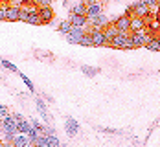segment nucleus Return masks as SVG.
Listing matches in <instances>:
<instances>
[{
	"mask_svg": "<svg viewBox=\"0 0 160 147\" xmlns=\"http://www.w3.org/2000/svg\"><path fill=\"white\" fill-rule=\"evenodd\" d=\"M132 13V17H140V18H147V15H149V7L145 6V4H142V2H138V4H134L131 9H127V17Z\"/></svg>",
	"mask_w": 160,
	"mask_h": 147,
	"instance_id": "f257e3e1",
	"label": "nucleus"
},
{
	"mask_svg": "<svg viewBox=\"0 0 160 147\" xmlns=\"http://www.w3.org/2000/svg\"><path fill=\"white\" fill-rule=\"evenodd\" d=\"M149 33L147 32H138V33H132L131 35V41H132V44H134V48H138V46H145L147 42H149Z\"/></svg>",
	"mask_w": 160,
	"mask_h": 147,
	"instance_id": "f03ea898",
	"label": "nucleus"
},
{
	"mask_svg": "<svg viewBox=\"0 0 160 147\" xmlns=\"http://www.w3.org/2000/svg\"><path fill=\"white\" fill-rule=\"evenodd\" d=\"M87 33L85 30H81V28H72V32L66 35V39H68V42H72V44H81V41H83V37H85Z\"/></svg>",
	"mask_w": 160,
	"mask_h": 147,
	"instance_id": "7ed1b4c3",
	"label": "nucleus"
},
{
	"mask_svg": "<svg viewBox=\"0 0 160 147\" xmlns=\"http://www.w3.org/2000/svg\"><path fill=\"white\" fill-rule=\"evenodd\" d=\"M103 15V7H101V4L96 2V4H88L87 6V18L88 20H94L96 17Z\"/></svg>",
	"mask_w": 160,
	"mask_h": 147,
	"instance_id": "20e7f679",
	"label": "nucleus"
},
{
	"mask_svg": "<svg viewBox=\"0 0 160 147\" xmlns=\"http://www.w3.org/2000/svg\"><path fill=\"white\" fill-rule=\"evenodd\" d=\"M145 26H147V18H140V17H131V32H132V33L144 32Z\"/></svg>",
	"mask_w": 160,
	"mask_h": 147,
	"instance_id": "39448f33",
	"label": "nucleus"
},
{
	"mask_svg": "<svg viewBox=\"0 0 160 147\" xmlns=\"http://www.w3.org/2000/svg\"><path fill=\"white\" fill-rule=\"evenodd\" d=\"M90 37H92V44L94 46H105V44H109L103 30H94V32L90 33Z\"/></svg>",
	"mask_w": 160,
	"mask_h": 147,
	"instance_id": "423d86ee",
	"label": "nucleus"
},
{
	"mask_svg": "<svg viewBox=\"0 0 160 147\" xmlns=\"http://www.w3.org/2000/svg\"><path fill=\"white\" fill-rule=\"evenodd\" d=\"M116 28H118V32L120 33H129L131 32V17H120L118 20H116Z\"/></svg>",
	"mask_w": 160,
	"mask_h": 147,
	"instance_id": "0eeeda50",
	"label": "nucleus"
},
{
	"mask_svg": "<svg viewBox=\"0 0 160 147\" xmlns=\"http://www.w3.org/2000/svg\"><path fill=\"white\" fill-rule=\"evenodd\" d=\"M129 37H131L129 33H118V35H116V39L111 42V46H112V48H120V50H122V48H123V44L127 42Z\"/></svg>",
	"mask_w": 160,
	"mask_h": 147,
	"instance_id": "6e6552de",
	"label": "nucleus"
},
{
	"mask_svg": "<svg viewBox=\"0 0 160 147\" xmlns=\"http://www.w3.org/2000/svg\"><path fill=\"white\" fill-rule=\"evenodd\" d=\"M103 33H105V37H107V42L111 44L112 41L116 39V35H118V28H116V24H111V26H105L103 28Z\"/></svg>",
	"mask_w": 160,
	"mask_h": 147,
	"instance_id": "1a4fd4ad",
	"label": "nucleus"
},
{
	"mask_svg": "<svg viewBox=\"0 0 160 147\" xmlns=\"http://www.w3.org/2000/svg\"><path fill=\"white\" fill-rule=\"evenodd\" d=\"M32 144V140L28 138V134H17L13 138V147H28Z\"/></svg>",
	"mask_w": 160,
	"mask_h": 147,
	"instance_id": "9d476101",
	"label": "nucleus"
},
{
	"mask_svg": "<svg viewBox=\"0 0 160 147\" xmlns=\"http://www.w3.org/2000/svg\"><path fill=\"white\" fill-rule=\"evenodd\" d=\"M39 15H41V22L42 24H46L50 22L52 18H53V11H52V7H39Z\"/></svg>",
	"mask_w": 160,
	"mask_h": 147,
	"instance_id": "9b49d317",
	"label": "nucleus"
},
{
	"mask_svg": "<svg viewBox=\"0 0 160 147\" xmlns=\"http://www.w3.org/2000/svg\"><path fill=\"white\" fill-rule=\"evenodd\" d=\"M18 17H20V7H8V11H6V20H9V22H15L18 20Z\"/></svg>",
	"mask_w": 160,
	"mask_h": 147,
	"instance_id": "f8f14e48",
	"label": "nucleus"
},
{
	"mask_svg": "<svg viewBox=\"0 0 160 147\" xmlns=\"http://www.w3.org/2000/svg\"><path fill=\"white\" fill-rule=\"evenodd\" d=\"M87 17L85 15H70V22H72V26H76V28H83L85 24H87Z\"/></svg>",
	"mask_w": 160,
	"mask_h": 147,
	"instance_id": "ddd939ff",
	"label": "nucleus"
},
{
	"mask_svg": "<svg viewBox=\"0 0 160 147\" xmlns=\"http://www.w3.org/2000/svg\"><path fill=\"white\" fill-rule=\"evenodd\" d=\"M28 24H33V26H39V24H42V22H41V15H39V9H32V11H30Z\"/></svg>",
	"mask_w": 160,
	"mask_h": 147,
	"instance_id": "4468645a",
	"label": "nucleus"
},
{
	"mask_svg": "<svg viewBox=\"0 0 160 147\" xmlns=\"http://www.w3.org/2000/svg\"><path fill=\"white\" fill-rule=\"evenodd\" d=\"M44 136H46L48 147H61V145H59V140H57V136H55V134H53L52 131H48L46 134H44Z\"/></svg>",
	"mask_w": 160,
	"mask_h": 147,
	"instance_id": "2eb2a0df",
	"label": "nucleus"
},
{
	"mask_svg": "<svg viewBox=\"0 0 160 147\" xmlns=\"http://www.w3.org/2000/svg\"><path fill=\"white\" fill-rule=\"evenodd\" d=\"M92 26H94V30H99L101 26H105V22H107V18H105V15H99V17H96L94 20H88Z\"/></svg>",
	"mask_w": 160,
	"mask_h": 147,
	"instance_id": "dca6fc26",
	"label": "nucleus"
},
{
	"mask_svg": "<svg viewBox=\"0 0 160 147\" xmlns=\"http://www.w3.org/2000/svg\"><path fill=\"white\" fill-rule=\"evenodd\" d=\"M66 132L68 134H76L78 132V121L76 120H72V118L66 120Z\"/></svg>",
	"mask_w": 160,
	"mask_h": 147,
	"instance_id": "f3484780",
	"label": "nucleus"
},
{
	"mask_svg": "<svg viewBox=\"0 0 160 147\" xmlns=\"http://www.w3.org/2000/svg\"><path fill=\"white\" fill-rule=\"evenodd\" d=\"M17 129H18V132H24V134H28V131L32 129V123H28L26 120H20V121L17 123Z\"/></svg>",
	"mask_w": 160,
	"mask_h": 147,
	"instance_id": "a211bd4d",
	"label": "nucleus"
},
{
	"mask_svg": "<svg viewBox=\"0 0 160 147\" xmlns=\"http://www.w3.org/2000/svg\"><path fill=\"white\" fill-rule=\"evenodd\" d=\"M72 15H85L87 17V4H78L72 7Z\"/></svg>",
	"mask_w": 160,
	"mask_h": 147,
	"instance_id": "6ab92c4d",
	"label": "nucleus"
},
{
	"mask_svg": "<svg viewBox=\"0 0 160 147\" xmlns=\"http://www.w3.org/2000/svg\"><path fill=\"white\" fill-rule=\"evenodd\" d=\"M145 48L149 51H160V44H158V39H149V42L145 44Z\"/></svg>",
	"mask_w": 160,
	"mask_h": 147,
	"instance_id": "aec40b11",
	"label": "nucleus"
},
{
	"mask_svg": "<svg viewBox=\"0 0 160 147\" xmlns=\"http://www.w3.org/2000/svg\"><path fill=\"white\" fill-rule=\"evenodd\" d=\"M72 28H74V26H72V22H70V20H66V22H61V26H59V32L64 33V35H68V33L72 32Z\"/></svg>",
	"mask_w": 160,
	"mask_h": 147,
	"instance_id": "412c9836",
	"label": "nucleus"
},
{
	"mask_svg": "<svg viewBox=\"0 0 160 147\" xmlns=\"http://www.w3.org/2000/svg\"><path fill=\"white\" fill-rule=\"evenodd\" d=\"M37 109H39V112L42 114V118H44V120H48V114H46V107H44L42 99H37Z\"/></svg>",
	"mask_w": 160,
	"mask_h": 147,
	"instance_id": "4be33fe9",
	"label": "nucleus"
},
{
	"mask_svg": "<svg viewBox=\"0 0 160 147\" xmlns=\"http://www.w3.org/2000/svg\"><path fill=\"white\" fill-rule=\"evenodd\" d=\"M30 11H32V9H20V17H18V20H22V22H28Z\"/></svg>",
	"mask_w": 160,
	"mask_h": 147,
	"instance_id": "5701e85b",
	"label": "nucleus"
},
{
	"mask_svg": "<svg viewBox=\"0 0 160 147\" xmlns=\"http://www.w3.org/2000/svg\"><path fill=\"white\" fill-rule=\"evenodd\" d=\"M81 44H83V46H94V44H92V37H90V35H85L83 41H81Z\"/></svg>",
	"mask_w": 160,
	"mask_h": 147,
	"instance_id": "b1692460",
	"label": "nucleus"
},
{
	"mask_svg": "<svg viewBox=\"0 0 160 147\" xmlns=\"http://www.w3.org/2000/svg\"><path fill=\"white\" fill-rule=\"evenodd\" d=\"M39 7H48L50 4H52V0H33Z\"/></svg>",
	"mask_w": 160,
	"mask_h": 147,
	"instance_id": "393cba45",
	"label": "nucleus"
},
{
	"mask_svg": "<svg viewBox=\"0 0 160 147\" xmlns=\"http://www.w3.org/2000/svg\"><path fill=\"white\" fill-rule=\"evenodd\" d=\"M83 72H85L87 76H94L98 70H96V68H90V66H83Z\"/></svg>",
	"mask_w": 160,
	"mask_h": 147,
	"instance_id": "a878e982",
	"label": "nucleus"
},
{
	"mask_svg": "<svg viewBox=\"0 0 160 147\" xmlns=\"http://www.w3.org/2000/svg\"><path fill=\"white\" fill-rule=\"evenodd\" d=\"M2 65L6 66V68H8V70H13V72H17V66H15V65H11V63H9V61H2Z\"/></svg>",
	"mask_w": 160,
	"mask_h": 147,
	"instance_id": "bb28decb",
	"label": "nucleus"
},
{
	"mask_svg": "<svg viewBox=\"0 0 160 147\" xmlns=\"http://www.w3.org/2000/svg\"><path fill=\"white\" fill-rule=\"evenodd\" d=\"M160 0H142V4H145L147 7H151V6H157Z\"/></svg>",
	"mask_w": 160,
	"mask_h": 147,
	"instance_id": "cd10ccee",
	"label": "nucleus"
},
{
	"mask_svg": "<svg viewBox=\"0 0 160 147\" xmlns=\"http://www.w3.org/2000/svg\"><path fill=\"white\" fill-rule=\"evenodd\" d=\"M132 48H134V44H132V41H131V37H129L127 42L123 44V48H122V50H132Z\"/></svg>",
	"mask_w": 160,
	"mask_h": 147,
	"instance_id": "c85d7f7f",
	"label": "nucleus"
},
{
	"mask_svg": "<svg viewBox=\"0 0 160 147\" xmlns=\"http://www.w3.org/2000/svg\"><path fill=\"white\" fill-rule=\"evenodd\" d=\"M20 77H22V81H24L26 85H28V88H30V90H33V85H32V81H30V79H28V77H26L24 74H20Z\"/></svg>",
	"mask_w": 160,
	"mask_h": 147,
	"instance_id": "c756f323",
	"label": "nucleus"
},
{
	"mask_svg": "<svg viewBox=\"0 0 160 147\" xmlns=\"http://www.w3.org/2000/svg\"><path fill=\"white\" fill-rule=\"evenodd\" d=\"M6 11H8V7L0 6V20H6Z\"/></svg>",
	"mask_w": 160,
	"mask_h": 147,
	"instance_id": "7c9ffc66",
	"label": "nucleus"
},
{
	"mask_svg": "<svg viewBox=\"0 0 160 147\" xmlns=\"http://www.w3.org/2000/svg\"><path fill=\"white\" fill-rule=\"evenodd\" d=\"M6 116H8V107L0 105V118H6Z\"/></svg>",
	"mask_w": 160,
	"mask_h": 147,
	"instance_id": "2f4dec72",
	"label": "nucleus"
},
{
	"mask_svg": "<svg viewBox=\"0 0 160 147\" xmlns=\"http://www.w3.org/2000/svg\"><path fill=\"white\" fill-rule=\"evenodd\" d=\"M87 2H88V4H96L98 0H87Z\"/></svg>",
	"mask_w": 160,
	"mask_h": 147,
	"instance_id": "473e14b6",
	"label": "nucleus"
},
{
	"mask_svg": "<svg viewBox=\"0 0 160 147\" xmlns=\"http://www.w3.org/2000/svg\"><path fill=\"white\" fill-rule=\"evenodd\" d=\"M0 127H2V120H0Z\"/></svg>",
	"mask_w": 160,
	"mask_h": 147,
	"instance_id": "72a5a7b5",
	"label": "nucleus"
},
{
	"mask_svg": "<svg viewBox=\"0 0 160 147\" xmlns=\"http://www.w3.org/2000/svg\"><path fill=\"white\" fill-rule=\"evenodd\" d=\"M158 44H160V37H158Z\"/></svg>",
	"mask_w": 160,
	"mask_h": 147,
	"instance_id": "f704fd0d",
	"label": "nucleus"
},
{
	"mask_svg": "<svg viewBox=\"0 0 160 147\" xmlns=\"http://www.w3.org/2000/svg\"><path fill=\"white\" fill-rule=\"evenodd\" d=\"M158 18H160V11H158Z\"/></svg>",
	"mask_w": 160,
	"mask_h": 147,
	"instance_id": "c9c22d12",
	"label": "nucleus"
}]
</instances>
